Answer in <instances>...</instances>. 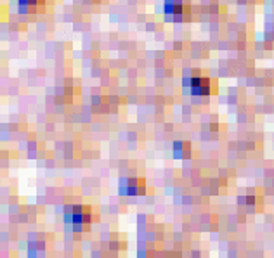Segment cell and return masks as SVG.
<instances>
[{
    "label": "cell",
    "instance_id": "obj_2",
    "mask_svg": "<svg viewBox=\"0 0 274 258\" xmlns=\"http://www.w3.org/2000/svg\"><path fill=\"white\" fill-rule=\"evenodd\" d=\"M135 179H130V181L127 182V192L128 194H137L139 192V189H137V185H135Z\"/></svg>",
    "mask_w": 274,
    "mask_h": 258
},
{
    "label": "cell",
    "instance_id": "obj_1",
    "mask_svg": "<svg viewBox=\"0 0 274 258\" xmlns=\"http://www.w3.org/2000/svg\"><path fill=\"white\" fill-rule=\"evenodd\" d=\"M66 222H73V224H85L89 222V213L80 206H75L73 210L66 211Z\"/></svg>",
    "mask_w": 274,
    "mask_h": 258
}]
</instances>
